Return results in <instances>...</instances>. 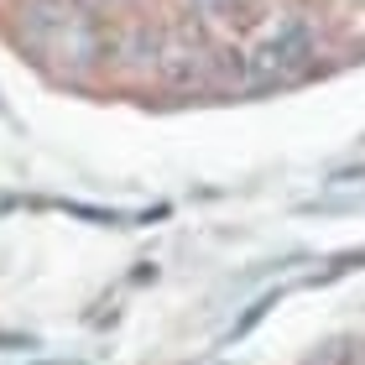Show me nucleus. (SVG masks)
<instances>
[{
	"instance_id": "nucleus-1",
	"label": "nucleus",
	"mask_w": 365,
	"mask_h": 365,
	"mask_svg": "<svg viewBox=\"0 0 365 365\" xmlns=\"http://www.w3.org/2000/svg\"><path fill=\"white\" fill-rule=\"evenodd\" d=\"M313 53H319L313 26L303 16H282L267 37H261L251 53H240V58H245V78H251V84H287V78L313 68Z\"/></svg>"
},
{
	"instance_id": "nucleus-2",
	"label": "nucleus",
	"mask_w": 365,
	"mask_h": 365,
	"mask_svg": "<svg viewBox=\"0 0 365 365\" xmlns=\"http://www.w3.org/2000/svg\"><path fill=\"white\" fill-rule=\"evenodd\" d=\"M272 308H277V292H267V297H256V308H251V313H245V319H240L235 329H230V339H240V334H251V329H256L261 319H267V313H272Z\"/></svg>"
},
{
	"instance_id": "nucleus-3",
	"label": "nucleus",
	"mask_w": 365,
	"mask_h": 365,
	"mask_svg": "<svg viewBox=\"0 0 365 365\" xmlns=\"http://www.w3.org/2000/svg\"><path fill=\"white\" fill-rule=\"evenodd\" d=\"M193 6L204 11V16H220V11H230V0H193Z\"/></svg>"
}]
</instances>
